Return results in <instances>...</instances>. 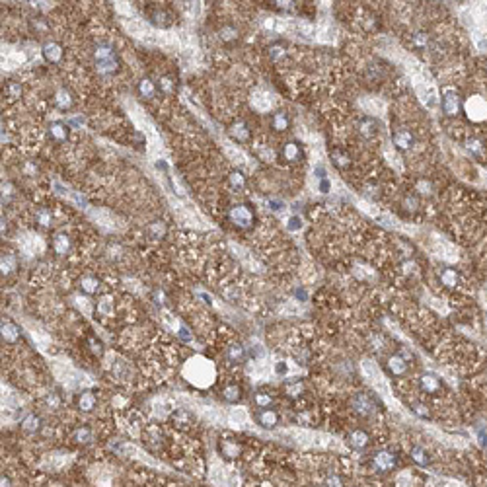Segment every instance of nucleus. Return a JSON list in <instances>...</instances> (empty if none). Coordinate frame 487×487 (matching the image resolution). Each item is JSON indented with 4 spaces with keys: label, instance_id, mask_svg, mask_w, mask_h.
Returning a JSON list of instances; mask_svg holds the SVG:
<instances>
[{
    "label": "nucleus",
    "instance_id": "423d86ee",
    "mask_svg": "<svg viewBox=\"0 0 487 487\" xmlns=\"http://www.w3.org/2000/svg\"><path fill=\"white\" fill-rule=\"evenodd\" d=\"M372 466H374L378 472L386 474V472L394 470V466H396V456H394L392 452H388V450H380V452H376V454L372 456Z\"/></svg>",
    "mask_w": 487,
    "mask_h": 487
},
{
    "label": "nucleus",
    "instance_id": "c85d7f7f",
    "mask_svg": "<svg viewBox=\"0 0 487 487\" xmlns=\"http://www.w3.org/2000/svg\"><path fill=\"white\" fill-rule=\"evenodd\" d=\"M329 158H331V162L335 164L339 170H345V168H349V164H351L349 154L343 152V150H331V152H329Z\"/></svg>",
    "mask_w": 487,
    "mask_h": 487
},
{
    "label": "nucleus",
    "instance_id": "aec40b11",
    "mask_svg": "<svg viewBox=\"0 0 487 487\" xmlns=\"http://www.w3.org/2000/svg\"><path fill=\"white\" fill-rule=\"evenodd\" d=\"M49 135L57 142H64L68 138V125H64L61 121H55V123L49 125Z\"/></svg>",
    "mask_w": 487,
    "mask_h": 487
},
{
    "label": "nucleus",
    "instance_id": "6e6552de",
    "mask_svg": "<svg viewBox=\"0 0 487 487\" xmlns=\"http://www.w3.org/2000/svg\"><path fill=\"white\" fill-rule=\"evenodd\" d=\"M392 140H394L396 148H400V150H409V148L413 146V142H415V136H413V133H411L409 129H398V131L392 135Z\"/></svg>",
    "mask_w": 487,
    "mask_h": 487
},
{
    "label": "nucleus",
    "instance_id": "a211bd4d",
    "mask_svg": "<svg viewBox=\"0 0 487 487\" xmlns=\"http://www.w3.org/2000/svg\"><path fill=\"white\" fill-rule=\"evenodd\" d=\"M359 131L365 138H374L378 135V123L372 119V117H365L361 123H359Z\"/></svg>",
    "mask_w": 487,
    "mask_h": 487
},
{
    "label": "nucleus",
    "instance_id": "603ef678",
    "mask_svg": "<svg viewBox=\"0 0 487 487\" xmlns=\"http://www.w3.org/2000/svg\"><path fill=\"white\" fill-rule=\"evenodd\" d=\"M14 187H12V183H2V199H8V197H12V193H14Z\"/></svg>",
    "mask_w": 487,
    "mask_h": 487
},
{
    "label": "nucleus",
    "instance_id": "bb28decb",
    "mask_svg": "<svg viewBox=\"0 0 487 487\" xmlns=\"http://www.w3.org/2000/svg\"><path fill=\"white\" fill-rule=\"evenodd\" d=\"M22 429H24L26 433H37V431L41 429V417L35 415V413L26 415L24 421H22Z\"/></svg>",
    "mask_w": 487,
    "mask_h": 487
},
{
    "label": "nucleus",
    "instance_id": "cd10ccee",
    "mask_svg": "<svg viewBox=\"0 0 487 487\" xmlns=\"http://www.w3.org/2000/svg\"><path fill=\"white\" fill-rule=\"evenodd\" d=\"M220 452H222V456H226V458H238V454H240V444L238 442H232V440H222L220 442Z\"/></svg>",
    "mask_w": 487,
    "mask_h": 487
},
{
    "label": "nucleus",
    "instance_id": "3c124183",
    "mask_svg": "<svg viewBox=\"0 0 487 487\" xmlns=\"http://www.w3.org/2000/svg\"><path fill=\"white\" fill-rule=\"evenodd\" d=\"M413 411L419 415V417H429V411L423 404H413Z\"/></svg>",
    "mask_w": 487,
    "mask_h": 487
},
{
    "label": "nucleus",
    "instance_id": "dca6fc26",
    "mask_svg": "<svg viewBox=\"0 0 487 487\" xmlns=\"http://www.w3.org/2000/svg\"><path fill=\"white\" fill-rule=\"evenodd\" d=\"M70 247H72V240H70V236L68 234H57L53 238V249L55 253H59V255H66L68 251H70Z\"/></svg>",
    "mask_w": 487,
    "mask_h": 487
},
{
    "label": "nucleus",
    "instance_id": "49530a36",
    "mask_svg": "<svg viewBox=\"0 0 487 487\" xmlns=\"http://www.w3.org/2000/svg\"><path fill=\"white\" fill-rule=\"evenodd\" d=\"M417 205H419V203H417V199H415V197H406V201H404L406 211H411V213H413V211H417Z\"/></svg>",
    "mask_w": 487,
    "mask_h": 487
},
{
    "label": "nucleus",
    "instance_id": "2eb2a0df",
    "mask_svg": "<svg viewBox=\"0 0 487 487\" xmlns=\"http://www.w3.org/2000/svg\"><path fill=\"white\" fill-rule=\"evenodd\" d=\"M271 127H273L275 131H279V133L289 131V127H291V117H289V113H287V111H275V113L271 115Z\"/></svg>",
    "mask_w": 487,
    "mask_h": 487
},
{
    "label": "nucleus",
    "instance_id": "b1692460",
    "mask_svg": "<svg viewBox=\"0 0 487 487\" xmlns=\"http://www.w3.org/2000/svg\"><path fill=\"white\" fill-rule=\"evenodd\" d=\"M421 388L427 394H438L440 392V380L436 378L434 374H423L421 376Z\"/></svg>",
    "mask_w": 487,
    "mask_h": 487
},
{
    "label": "nucleus",
    "instance_id": "a18cd8bd",
    "mask_svg": "<svg viewBox=\"0 0 487 487\" xmlns=\"http://www.w3.org/2000/svg\"><path fill=\"white\" fill-rule=\"evenodd\" d=\"M324 486L325 487H343V482H341V480H339L335 474H331V476H327V478H325Z\"/></svg>",
    "mask_w": 487,
    "mask_h": 487
},
{
    "label": "nucleus",
    "instance_id": "e433bc0d",
    "mask_svg": "<svg viewBox=\"0 0 487 487\" xmlns=\"http://www.w3.org/2000/svg\"><path fill=\"white\" fill-rule=\"evenodd\" d=\"M253 400H255V404L261 407V409H267V407L273 404V396L267 394V392H257Z\"/></svg>",
    "mask_w": 487,
    "mask_h": 487
},
{
    "label": "nucleus",
    "instance_id": "58836bf2",
    "mask_svg": "<svg viewBox=\"0 0 487 487\" xmlns=\"http://www.w3.org/2000/svg\"><path fill=\"white\" fill-rule=\"evenodd\" d=\"M302 390H304V384H302L300 380H297V382H291V384H287V386H285V392H287L291 398H297V396H300V394H302Z\"/></svg>",
    "mask_w": 487,
    "mask_h": 487
},
{
    "label": "nucleus",
    "instance_id": "9b49d317",
    "mask_svg": "<svg viewBox=\"0 0 487 487\" xmlns=\"http://www.w3.org/2000/svg\"><path fill=\"white\" fill-rule=\"evenodd\" d=\"M353 407H355L359 413H363V415H370V413L374 411V402H372L366 394H357V396L353 398Z\"/></svg>",
    "mask_w": 487,
    "mask_h": 487
},
{
    "label": "nucleus",
    "instance_id": "f8f14e48",
    "mask_svg": "<svg viewBox=\"0 0 487 487\" xmlns=\"http://www.w3.org/2000/svg\"><path fill=\"white\" fill-rule=\"evenodd\" d=\"M347 440H349V444H351L353 448H357V450L366 448V446H368V442H370L368 433H366V431H363V429H355V431H351L349 436H347Z\"/></svg>",
    "mask_w": 487,
    "mask_h": 487
},
{
    "label": "nucleus",
    "instance_id": "8fccbe9b",
    "mask_svg": "<svg viewBox=\"0 0 487 487\" xmlns=\"http://www.w3.org/2000/svg\"><path fill=\"white\" fill-rule=\"evenodd\" d=\"M259 158H261V160H265V162H273V160H275V150L265 148L263 152H259Z\"/></svg>",
    "mask_w": 487,
    "mask_h": 487
},
{
    "label": "nucleus",
    "instance_id": "f704fd0d",
    "mask_svg": "<svg viewBox=\"0 0 487 487\" xmlns=\"http://www.w3.org/2000/svg\"><path fill=\"white\" fill-rule=\"evenodd\" d=\"M16 265H18L16 255H12V253L2 255V275H10L12 271L16 269Z\"/></svg>",
    "mask_w": 487,
    "mask_h": 487
},
{
    "label": "nucleus",
    "instance_id": "a19ab883",
    "mask_svg": "<svg viewBox=\"0 0 487 487\" xmlns=\"http://www.w3.org/2000/svg\"><path fill=\"white\" fill-rule=\"evenodd\" d=\"M6 92H8V96H10L12 100L20 98V96H22V86H20V82H10V84L6 86Z\"/></svg>",
    "mask_w": 487,
    "mask_h": 487
},
{
    "label": "nucleus",
    "instance_id": "393cba45",
    "mask_svg": "<svg viewBox=\"0 0 487 487\" xmlns=\"http://www.w3.org/2000/svg\"><path fill=\"white\" fill-rule=\"evenodd\" d=\"M150 22L154 24V26L158 27H170L172 26V22H174V18H172V14L168 12V10H156L152 16H150Z\"/></svg>",
    "mask_w": 487,
    "mask_h": 487
},
{
    "label": "nucleus",
    "instance_id": "a878e982",
    "mask_svg": "<svg viewBox=\"0 0 487 487\" xmlns=\"http://www.w3.org/2000/svg\"><path fill=\"white\" fill-rule=\"evenodd\" d=\"M240 398H242V390H240L238 384H228V386H224V390H222V400H224V402L236 404Z\"/></svg>",
    "mask_w": 487,
    "mask_h": 487
},
{
    "label": "nucleus",
    "instance_id": "4d7b16f0",
    "mask_svg": "<svg viewBox=\"0 0 487 487\" xmlns=\"http://www.w3.org/2000/svg\"><path fill=\"white\" fill-rule=\"evenodd\" d=\"M316 174H318V178H320V180H325V170L322 168V166H318V168H316Z\"/></svg>",
    "mask_w": 487,
    "mask_h": 487
},
{
    "label": "nucleus",
    "instance_id": "412c9836",
    "mask_svg": "<svg viewBox=\"0 0 487 487\" xmlns=\"http://www.w3.org/2000/svg\"><path fill=\"white\" fill-rule=\"evenodd\" d=\"M80 291L86 295H96L100 291V279L94 275H84L80 279Z\"/></svg>",
    "mask_w": 487,
    "mask_h": 487
},
{
    "label": "nucleus",
    "instance_id": "ea45409f",
    "mask_svg": "<svg viewBox=\"0 0 487 487\" xmlns=\"http://www.w3.org/2000/svg\"><path fill=\"white\" fill-rule=\"evenodd\" d=\"M238 37V29L232 26H226L220 29V39L222 41H232V39H236Z\"/></svg>",
    "mask_w": 487,
    "mask_h": 487
},
{
    "label": "nucleus",
    "instance_id": "1a4fd4ad",
    "mask_svg": "<svg viewBox=\"0 0 487 487\" xmlns=\"http://www.w3.org/2000/svg\"><path fill=\"white\" fill-rule=\"evenodd\" d=\"M55 106H57V109H61V111H68V109H72V106H74V98H72L70 90H66V88H59V90H57V94H55Z\"/></svg>",
    "mask_w": 487,
    "mask_h": 487
},
{
    "label": "nucleus",
    "instance_id": "f257e3e1",
    "mask_svg": "<svg viewBox=\"0 0 487 487\" xmlns=\"http://www.w3.org/2000/svg\"><path fill=\"white\" fill-rule=\"evenodd\" d=\"M94 61H96V70L102 76H111L119 70V57L115 53V49L108 45V43H100L94 49Z\"/></svg>",
    "mask_w": 487,
    "mask_h": 487
},
{
    "label": "nucleus",
    "instance_id": "13d9d810",
    "mask_svg": "<svg viewBox=\"0 0 487 487\" xmlns=\"http://www.w3.org/2000/svg\"><path fill=\"white\" fill-rule=\"evenodd\" d=\"M277 372H279V374H285V372H287V365L279 363V365H277Z\"/></svg>",
    "mask_w": 487,
    "mask_h": 487
},
{
    "label": "nucleus",
    "instance_id": "c9c22d12",
    "mask_svg": "<svg viewBox=\"0 0 487 487\" xmlns=\"http://www.w3.org/2000/svg\"><path fill=\"white\" fill-rule=\"evenodd\" d=\"M35 220H37V224H39V226H51L53 215H51V211H49V209H39V211L35 213Z\"/></svg>",
    "mask_w": 487,
    "mask_h": 487
},
{
    "label": "nucleus",
    "instance_id": "7c9ffc66",
    "mask_svg": "<svg viewBox=\"0 0 487 487\" xmlns=\"http://www.w3.org/2000/svg\"><path fill=\"white\" fill-rule=\"evenodd\" d=\"M92 429L88 427V425H80V427H76L74 431H72V440H76V442H82V444H86V442H90L92 440Z\"/></svg>",
    "mask_w": 487,
    "mask_h": 487
},
{
    "label": "nucleus",
    "instance_id": "9d476101",
    "mask_svg": "<svg viewBox=\"0 0 487 487\" xmlns=\"http://www.w3.org/2000/svg\"><path fill=\"white\" fill-rule=\"evenodd\" d=\"M255 419H257V423L263 427V429H273V427H277V423H279V413L275 411V409H261L257 415H255Z\"/></svg>",
    "mask_w": 487,
    "mask_h": 487
},
{
    "label": "nucleus",
    "instance_id": "4be33fe9",
    "mask_svg": "<svg viewBox=\"0 0 487 487\" xmlns=\"http://www.w3.org/2000/svg\"><path fill=\"white\" fill-rule=\"evenodd\" d=\"M172 423H174L176 429H189L191 423H193V417H191V413L180 409V411L172 413Z\"/></svg>",
    "mask_w": 487,
    "mask_h": 487
},
{
    "label": "nucleus",
    "instance_id": "20e7f679",
    "mask_svg": "<svg viewBox=\"0 0 487 487\" xmlns=\"http://www.w3.org/2000/svg\"><path fill=\"white\" fill-rule=\"evenodd\" d=\"M440 106H442V111H444L446 115H458V111H460V98H458V92H456L454 88H444V90H442Z\"/></svg>",
    "mask_w": 487,
    "mask_h": 487
},
{
    "label": "nucleus",
    "instance_id": "7ed1b4c3",
    "mask_svg": "<svg viewBox=\"0 0 487 487\" xmlns=\"http://www.w3.org/2000/svg\"><path fill=\"white\" fill-rule=\"evenodd\" d=\"M464 109L468 113V119H472V121H484V119H487V100L482 98V96L468 98Z\"/></svg>",
    "mask_w": 487,
    "mask_h": 487
},
{
    "label": "nucleus",
    "instance_id": "473e14b6",
    "mask_svg": "<svg viewBox=\"0 0 487 487\" xmlns=\"http://www.w3.org/2000/svg\"><path fill=\"white\" fill-rule=\"evenodd\" d=\"M228 183H230V187H234V189H244L245 187V176H244L240 170H234V172H230L228 174Z\"/></svg>",
    "mask_w": 487,
    "mask_h": 487
},
{
    "label": "nucleus",
    "instance_id": "f03ea898",
    "mask_svg": "<svg viewBox=\"0 0 487 487\" xmlns=\"http://www.w3.org/2000/svg\"><path fill=\"white\" fill-rule=\"evenodd\" d=\"M228 218H230V222H232L236 228H240V230H249V228L253 226V222H255V213L251 211L249 205L238 203V205H232V207H230Z\"/></svg>",
    "mask_w": 487,
    "mask_h": 487
},
{
    "label": "nucleus",
    "instance_id": "09e8293b",
    "mask_svg": "<svg viewBox=\"0 0 487 487\" xmlns=\"http://www.w3.org/2000/svg\"><path fill=\"white\" fill-rule=\"evenodd\" d=\"M88 343H90V349L96 353V355H102L104 349H102V343H100V341H96L94 337H90V339H88Z\"/></svg>",
    "mask_w": 487,
    "mask_h": 487
},
{
    "label": "nucleus",
    "instance_id": "6e6d98bb",
    "mask_svg": "<svg viewBox=\"0 0 487 487\" xmlns=\"http://www.w3.org/2000/svg\"><path fill=\"white\" fill-rule=\"evenodd\" d=\"M0 487H12V480L6 476V474H2V480H0Z\"/></svg>",
    "mask_w": 487,
    "mask_h": 487
},
{
    "label": "nucleus",
    "instance_id": "6ab92c4d",
    "mask_svg": "<svg viewBox=\"0 0 487 487\" xmlns=\"http://www.w3.org/2000/svg\"><path fill=\"white\" fill-rule=\"evenodd\" d=\"M228 133H230V136H232L234 140H238V142L249 140V129H247V125H245L244 121H236V123L228 129Z\"/></svg>",
    "mask_w": 487,
    "mask_h": 487
},
{
    "label": "nucleus",
    "instance_id": "72a5a7b5",
    "mask_svg": "<svg viewBox=\"0 0 487 487\" xmlns=\"http://www.w3.org/2000/svg\"><path fill=\"white\" fill-rule=\"evenodd\" d=\"M409 456H411V460L415 462V464H419V466H429V456H427V452L421 446H413L411 452H409Z\"/></svg>",
    "mask_w": 487,
    "mask_h": 487
},
{
    "label": "nucleus",
    "instance_id": "c756f323",
    "mask_svg": "<svg viewBox=\"0 0 487 487\" xmlns=\"http://www.w3.org/2000/svg\"><path fill=\"white\" fill-rule=\"evenodd\" d=\"M438 277H440V283L444 287H456L460 283V277H458V271L456 269H442Z\"/></svg>",
    "mask_w": 487,
    "mask_h": 487
},
{
    "label": "nucleus",
    "instance_id": "c03bdc74",
    "mask_svg": "<svg viewBox=\"0 0 487 487\" xmlns=\"http://www.w3.org/2000/svg\"><path fill=\"white\" fill-rule=\"evenodd\" d=\"M466 148L470 150V152H482V140H478V138H470L468 142H466Z\"/></svg>",
    "mask_w": 487,
    "mask_h": 487
},
{
    "label": "nucleus",
    "instance_id": "5701e85b",
    "mask_svg": "<svg viewBox=\"0 0 487 487\" xmlns=\"http://www.w3.org/2000/svg\"><path fill=\"white\" fill-rule=\"evenodd\" d=\"M76 404H78V409H82V411H92L94 407H96V404H98V400H96V396L92 394V392H80L78 394V400H76Z\"/></svg>",
    "mask_w": 487,
    "mask_h": 487
},
{
    "label": "nucleus",
    "instance_id": "4468645a",
    "mask_svg": "<svg viewBox=\"0 0 487 487\" xmlns=\"http://www.w3.org/2000/svg\"><path fill=\"white\" fill-rule=\"evenodd\" d=\"M2 339H4V343H10V345L16 343L20 339L18 325L14 322H10V320H2Z\"/></svg>",
    "mask_w": 487,
    "mask_h": 487
},
{
    "label": "nucleus",
    "instance_id": "39448f33",
    "mask_svg": "<svg viewBox=\"0 0 487 487\" xmlns=\"http://www.w3.org/2000/svg\"><path fill=\"white\" fill-rule=\"evenodd\" d=\"M281 158H283L285 162H291V164L302 162V158H304L302 146H300L298 142H295V140L285 142V144L281 146Z\"/></svg>",
    "mask_w": 487,
    "mask_h": 487
},
{
    "label": "nucleus",
    "instance_id": "79ce46f5",
    "mask_svg": "<svg viewBox=\"0 0 487 487\" xmlns=\"http://www.w3.org/2000/svg\"><path fill=\"white\" fill-rule=\"evenodd\" d=\"M158 82H160V84H158V90H160V92H164V94H172V90H174V82H172L170 76H162Z\"/></svg>",
    "mask_w": 487,
    "mask_h": 487
},
{
    "label": "nucleus",
    "instance_id": "37998d69",
    "mask_svg": "<svg viewBox=\"0 0 487 487\" xmlns=\"http://www.w3.org/2000/svg\"><path fill=\"white\" fill-rule=\"evenodd\" d=\"M287 228L291 230V232H297L302 228V218L300 217H291L289 218V222H287Z\"/></svg>",
    "mask_w": 487,
    "mask_h": 487
},
{
    "label": "nucleus",
    "instance_id": "ddd939ff",
    "mask_svg": "<svg viewBox=\"0 0 487 487\" xmlns=\"http://www.w3.org/2000/svg\"><path fill=\"white\" fill-rule=\"evenodd\" d=\"M136 92L144 100H154L156 94H158V86L150 80V78H142V80L138 82V86H136Z\"/></svg>",
    "mask_w": 487,
    "mask_h": 487
},
{
    "label": "nucleus",
    "instance_id": "de8ad7c7",
    "mask_svg": "<svg viewBox=\"0 0 487 487\" xmlns=\"http://www.w3.org/2000/svg\"><path fill=\"white\" fill-rule=\"evenodd\" d=\"M413 43H415L417 47H425V45H427V35H425V33H415Z\"/></svg>",
    "mask_w": 487,
    "mask_h": 487
},
{
    "label": "nucleus",
    "instance_id": "2f4dec72",
    "mask_svg": "<svg viewBox=\"0 0 487 487\" xmlns=\"http://www.w3.org/2000/svg\"><path fill=\"white\" fill-rule=\"evenodd\" d=\"M226 359H228L230 363H234V365H240L244 359H245L244 347L242 345H232V347H228V349H226Z\"/></svg>",
    "mask_w": 487,
    "mask_h": 487
},
{
    "label": "nucleus",
    "instance_id": "5fc2aeb1",
    "mask_svg": "<svg viewBox=\"0 0 487 487\" xmlns=\"http://www.w3.org/2000/svg\"><path fill=\"white\" fill-rule=\"evenodd\" d=\"M329 187H331V185H329L327 178H325V180H320V187H318V189L322 191V193H327V191H329Z\"/></svg>",
    "mask_w": 487,
    "mask_h": 487
},
{
    "label": "nucleus",
    "instance_id": "0eeeda50",
    "mask_svg": "<svg viewBox=\"0 0 487 487\" xmlns=\"http://www.w3.org/2000/svg\"><path fill=\"white\" fill-rule=\"evenodd\" d=\"M41 53H43V59L47 61V62H51V64H59L61 61H62V47L57 43V41H47L45 45H43V49H41Z\"/></svg>",
    "mask_w": 487,
    "mask_h": 487
},
{
    "label": "nucleus",
    "instance_id": "864d4df0",
    "mask_svg": "<svg viewBox=\"0 0 487 487\" xmlns=\"http://www.w3.org/2000/svg\"><path fill=\"white\" fill-rule=\"evenodd\" d=\"M269 209L271 211H281L283 209V203L281 201H275V199H269Z\"/></svg>",
    "mask_w": 487,
    "mask_h": 487
},
{
    "label": "nucleus",
    "instance_id": "f3484780",
    "mask_svg": "<svg viewBox=\"0 0 487 487\" xmlns=\"http://www.w3.org/2000/svg\"><path fill=\"white\" fill-rule=\"evenodd\" d=\"M388 370H390L394 376H402V374H406V372H407L406 359H404V357H400V355L390 357V359H388Z\"/></svg>",
    "mask_w": 487,
    "mask_h": 487
},
{
    "label": "nucleus",
    "instance_id": "4c0bfd02",
    "mask_svg": "<svg viewBox=\"0 0 487 487\" xmlns=\"http://www.w3.org/2000/svg\"><path fill=\"white\" fill-rule=\"evenodd\" d=\"M148 232L152 234V238H162L164 234H166V224H164L162 220H156V222H152L148 226Z\"/></svg>",
    "mask_w": 487,
    "mask_h": 487
}]
</instances>
